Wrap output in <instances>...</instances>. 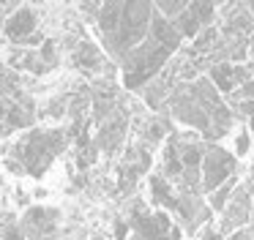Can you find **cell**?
<instances>
[{
  "label": "cell",
  "mask_w": 254,
  "mask_h": 240,
  "mask_svg": "<svg viewBox=\"0 0 254 240\" xmlns=\"http://www.w3.org/2000/svg\"><path fill=\"white\" fill-rule=\"evenodd\" d=\"M68 136L63 128H50V131H30L22 142L17 145V153H19V161L25 164V172L30 175H44V169L50 167L52 156L66 147Z\"/></svg>",
  "instance_id": "cell-1"
},
{
  "label": "cell",
  "mask_w": 254,
  "mask_h": 240,
  "mask_svg": "<svg viewBox=\"0 0 254 240\" xmlns=\"http://www.w3.org/2000/svg\"><path fill=\"white\" fill-rule=\"evenodd\" d=\"M232 172H235V158L224 150V147H208L205 150V161H202V188L208 194L219 191L221 185L227 183V178L232 180Z\"/></svg>",
  "instance_id": "cell-2"
},
{
  "label": "cell",
  "mask_w": 254,
  "mask_h": 240,
  "mask_svg": "<svg viewBox=\"0 0 254 240\" xmlns=\"http://www.w3.org/2000/svg\"><path fill=\"white\" fill-rule=\"evenodd\" d=\"M131 227L142 235L145 240H170V232L175 224L170 221L164 210H156V213H148L145 205H134L131 210Z\"/></svg>",
  "instance_id": "cell-3"
},
{
  "label": "cell",
  "mask_w": 254,
  "mask_h": 240,
  "mask_svg": "<svg viewBox=\"0 0 254 240\" xmlns=\"http://www.w3.org/2000/svg\"><path fill=\"white\" fill-rule=\"evenodd\" d=\"M249 216H252V196H249V188L243 185V188L235 191L232 202L227 205L219 232L227 235V232H238V229H243V224H249Z\"/></svg>",
  "instance_id": "cell-4"
},
{
  "label": "cell",
  "mask_w": 254,
  "mask_h": 240,
  "mask_svg": "<svg viewBox=\"0 0 254 240\" xmlns=\"http://www.w3.org/2000/svg\"><path fill=\"white\" fill-rule=\"evenodd\" d=\"M33 30H36V11L33 8H17L11 14V19L6 22V30L3 33L8 36V41L22 44L33 36Z\"/></svg>",
  "instance_id": "cell-5"
},
{
  "label": "cell",
  "mask_w": 254,
  "mask_h": 240,
  "mask_svg": "<svg viewBox=\"0 0 254 240\" xmlns=\"http://www.w3.org/2000/svg\"><path fill=\"white\" fill-rule=\"evenodd\" d=\"M123 134H126V120L112 115L110 120H104L99 128V136H96V147L104 153H115L118 145L123 142Z\"/></svg>",
  "instance_id": "cell-6"
},
{
  "label": "cell",
  "mask_w": 254,
  "mask_h": 240,
  "mask_svg": "<svg viewBox=\"0 0 254 240\" xmlns=\"http://www.w3.org/2000/svg\"><path fill=\"white\" fill-rule=\"evenodd\" d=\"M210 76H213L219 93H230L238 82H243V85H246V82L252 79V74H249L243 65H230V63H216L213 68H210Z\"/></svg>",
  "instance_id": "cell-7"
},
{
  "label": "cell",
  "mask_w": 254,
  "mask_h": 240,
  "mask_svg": "<svg viewBox=\"0 0 254 240\" xmlns=\"http://www.w3.org/2000/svg\"><path fill=\"white\" fill-rule=\"evenodd\" d=\"M74 65L79 68H96L99 65V49L93 44H79V49H74Z\"/></svg>",
  "instance_id": "cell-8"
},
{
  "label": "cell",
  "mask_w": 254,
  "mask_h": 240,
  "mask_svg": "<svg viewBox=\"0 0 254 240\" xmlns=\"http://www.w3.org/2000/svg\"><path fill=\"white\" fill-rule=\"evenodd\" d=\"M172 22H175V27L181 30V36H189V38H194L199 33V27H202V25H199V19L194 16V11H191V3H189V8L183 11L178 19H172Z\"/></svg>",
  "instance_id": "cell-9"
},
{
  "label": "cell",
  "mask_w": 254,
  "mask_h": 240,
  "mask_svg": "<svg viewBox=\"0 0 254 240\" xmlns=\"http://www.w3.org/2000/svg\"><path fill=\"white\" fill-rule=\"evenodd\" d=\"M232 191H235V180H227L219 191H213V194H210V210H216V213L227 210V205H230L232 196H235Z\"/></svg>",
  "instance_id": "cell-10"
},
{
  "label": "cell",
  "mask_w": 254,
  "mask_h": 240,
  "mask_svg": "<svg viewBox=\"0 0 254 240\" xmlns=\"http://www.w3.org/2000/svg\"><path fill=\"white\" fill-rule=\"evenodd\" d=\"M191 11L199 19V25L205 27V25H210L213 16H216V3H191Z\"/></svg>",
  "instance_id": "cell-11"
},
{
  "label": "cell",
  "mask_w": 254,
  "mask_h": 240,
  "mask_svg": "<svg viewBox=\"0 0 254 240\" xmlns=\"http://www.w3.org/2000/svg\"><path fill=\"white\" fill-rule=\"evenodd\" d=\"M39 58H41V63H44V65H55L58 63V47H55V41H50V38H47V41L41 44V49H39Z\"/></svg>",
  "instance_id": "cell-12"
},
{
  "label": "cell",
  "mask_w": 254,
  "mask_h": 240,
  "mask_svg": "<svg viewBox=\"0 0 254 240\" xmlns=\"http://www.w3.org/2000/svg\"><path fill=\"white\" fill-rule=\"evenodd\" d=\"M249 147H252V136H249V131H241V134H238V139H235V150H238V156H246Z\"/></svg>",
  "instance_id": "cell-13"
},
{
  "label": "cell",
  "mask_w": 254,
  "mask_h": 240,
  "mask_svg": "<svg viewBox=\"0 0 254 240\" xmlns=\"http://www.w3.org/2000/svg\"><path fill=\"white\" fill-rule=\"evenodd\" d=\"M128 227H131V224L115 221V229H112V232H115V238H118V240H131V238H128Z\"/></svg>",
  "instance_id": "cell-14"
},
{
  "label": "cell",
  "mask_w": 254,
  "mask_h": 240,
  "mask_svg": "<svg viewBox=\"0 0 254 240\" xmlns=\"http://www.w3.org/2000/svg\"><path fill=\"white\" fill-rule=\"evenodd\" d=\"M230 240H254V227H243L230 235Z\"/></svg>",
  "instance_id": "cell-15"
},
{
  "label": "cell",
  "mask_w": 254,
  "mask_h": 240,
  "mask_svg": "<svg viewBox=\"0 0 254 240\" xmlns=\"http://www.w3.org/2000/svg\"><path fill=\"white\" fill-rule=\"evenodd\" d=\"M243 96H246L249 101H254V79H249L246 85H243Z\"/></svg>",
  "instance_id": "cell-16"
},
{
  "label": "cell",
  "mask_w": 254,
  "mask_h": 240,
  "mask_svg": "<svg viewBox=\"0 0 254 240\" xmlns=\"http://www.w3.org/2000/svg\"><path fill=\"white\" fill-rule=\"evenodd\" d=\"M6 240H25V235L22 232H19V229H6Z\"/></svg>",
  "instance_id": "cell-17"
},
{
  "label": "cell",
  "mask_w": 254,
  "mask_h": 240,
  "mask_svg": "<svg viewBox=\"0 0 254 240\" xmlns=\"http://www.w3.org/2000/svg\"><path fill=\"white\" fill-rule=\"evenodd\" d=\"M181 238H183L181 227H172V232H170V240H181Z\"/></svg>",
  "instance_id": "cell-18"
},
{
  "label": "cell",
  "mask_w": 254,
  "mask_h": 240,
  "mask_svg": "<svg viewBox=\"0 0 254 240\" xmlns=\"http://www.w3.org/2000/svg\"><path fill=\"white\" fill-rule=\"evenodd\" d=\"M0 19H3V3H0ZM0 30H6V25L0 22Z\"/></svg>",
  "instance_id": "cell-19"
},
{
  "label": "cell",
  "mask_w": 254,
  "mask_h": 240,
  "mask_svg": "<svg viewBox=\"0 0 254 240\" xmlns=\"http://www.w3.org/2000/svg\"><path fill=\"white\" fill-rule=\"evenodd\" d=\"M131 240H145V238H142V235H131Z\"/></svg>",
  "instance_id": "cell-20"
}]
</instances>
